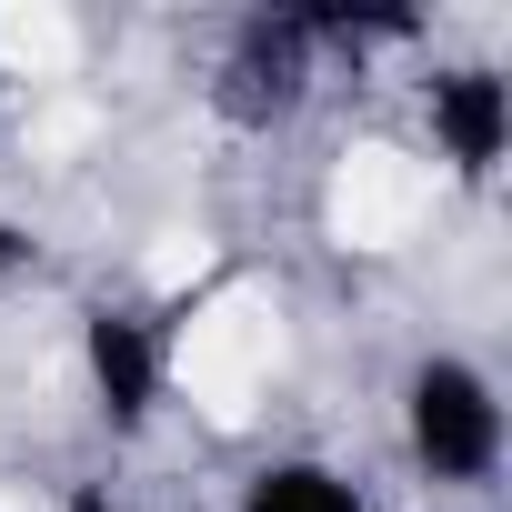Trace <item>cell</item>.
<instances>
[{"instance_id": "1", "label": "cell", "mask_w": 512, "mask_h": 512, "mask_svg": "<svg viewBox=\"0 0 512 512\" xmlns=\"http://www.w3.org/2000/svg\"><path fill=\"white\" fill-rule=\"evenodd\" d=\"M272 362H282V302H272L262 282H231V292H211V302L181 322L171 382H181V402H201L211 422H251Z\"/></svg>"}, {"instance_id": "2", "label": "cell", "mask_w": 512, "mask_h": 512, "mask_svg": "<svg viewBox=\"0 0 512 512\" xmlns=\"http://www.w3.org/2000/svg\"><path fill=\"white\" fill-rule=\"evenodd\" d=\"M422 211H432V171L412 151H392V141L342 151V171H332V241L342 251H402L422 231Z\"/></svg>"}, {"instance_id": "3", "label": "cell", "mask_w": 512, "mask_h": 512, "mask_svg": "<svg viewBox=\"0 0 512 512\" xmlns=\"http://www.w3.org/2000/svg\"><path fill=\"white\" fill-rule=\"evenodd\" d=\"M71 51H81V31L61 11H0V61H11V71L51 81V71H71Z\"/></svg>"}, {"instance_id": "4", "label": "cell", "mask_w": 512, "mask_h": 512, "mask_svg": "<svg viewBox=\"0 0 512 512\" xmlns=\"http://www.w3.org/2000/svg\"><path fill=\"white\" fill-rule=\"evenodd\" d=\"M201 272H211V241H201V231H171V241L151 251V282H161V292H181V282H201Z\"/></svg>"}]
</instances>
